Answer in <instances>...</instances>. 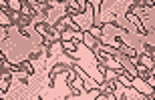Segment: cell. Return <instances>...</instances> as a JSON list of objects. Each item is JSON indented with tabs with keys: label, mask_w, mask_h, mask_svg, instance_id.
I'll list each match as a JSON object with an SVG mask.
<instances>
[{
	"label": "cell",
	"mask_w": 155,
	"mask_h": 100,
	"mask_svg": "<svg viewBox=\"0 0 155 100\" xmlns=\"http://www.w3.org/2000/svg\"><path fill=\"white\" fill-rule=\"evenodd\" d=\"M18 70H24V72L28 74V76H35V68H32V60H20L18 62Z\"/></svg>",
	"instance_id": "obj_2"
},
{
	"label": "cell",
	"mask_w": 155,
	"mask_h": 100,
	"mask_svg": "<svg viewBox=\"0 0 155 100\" xmlns=\"http://www.w3.org/2000/svg\"><path fill=\"white\" fill-rule=\"evenodd\" d=\"M153 52H155L153 44H147V42H145V44H143V54H147V56H153Z\"/></svg>",
	"instance_id": "obj_3"
},
{
	"label": "cell",
	"mask_w": 155,
	"mask_h": 100,
	"mask_svg": "<svg viewBox=\"0 0 155 100\" xmlns=\"http://www.w3.org/2000/svg\"><path fill=\"white\" fill-rule=\"evenodd\" d=\"M0 62H2V64H12V62L8 60V58H6V54H4V52H0Z\"/></svg>",
	"instance_id": "obj_5"
},
{
	"label": "cell",
	"mask_w": 155,
	"mask_h": 100,
	"mask_svg": "<svg viewBox=\"0 0 155 100\" xmlns=\"http://www.w3.org/2000/svg\"><path fill=\"white\" fill-rule=\"evenodd\" d=\"M69 72H71V66H69V64H63V62L54 64V66L51 68V74H48V80H51V88L54 86V78H57L58 74H69Z\"/></svg>",
	"instance_id": "obj_1"
},
{
	"label": "cell",
	"mask_w": 155,
	"mask_h": 100,
	"mask_svg": "<svg viewBox=\"0 0 155 100\" xmlns=\"http://www.w3.org/2000/svg\"><path fill=\"white\" fill-rule=\"evenodd\" d=\"M54 2H57V4H67L69 0H54Z\"/></svg>",
	"instance_id": "obj_6"
},
{
	"label": "cell",
	"mask_w": 155,
	"mask_h": 100,
	"mask_svg": "<svg viewBox=\"0 0 155 100\" xmlns=\"http://www.w3.org/2000/svg\"><path fill=\"white\" fill-rule=\"evenodd\" d=\"M40 54H42V46H40L38 50H35V52H30V54H28V60H36Z\"/></svg>",
	"instance_id": "obj_4"
}]
</instances>
